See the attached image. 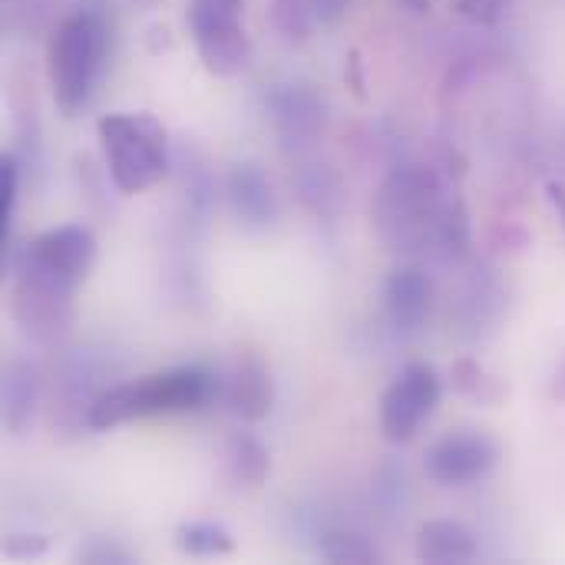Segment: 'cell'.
<instances>
[{"instance_id":"6da1fadb","label":"cell","mask_w":565,"mask_h":565,"mask_svg":"<svg viewBox=\"0 0 565 565\" xmlns=\"http://www.w3.org/2000/svg\"><path fill=\"white\" fill-rule=\"evenodd\" d=\"M460 202L457 189L434 166H404L384 179L374 195V225L381 242L397 255L440 245L444 222Z\"/></svg>"},{"instance_id":"30bf717a","label":"cell","mask_w":565,"mask_h":565,"mask_svg":"<svg viewBox=\"0 0 565 565\" xmlns=\"http://www.w3.org/2000/svg\"><path fill=\"white\" fill-rule=\"evenodd\" d=\"M434 311V281L420 268H397L384 281V315L394 328L414 331Z\"/></svg>"},{"instance_id":"f1b7e54d","label":"cell","mask_w":565,"mask_h":565,"mask_svg":"<svg viewBox=\"0 0 565 565\" xmlns=\"http://www.w3.org/2000/svg\"><path fill=\"white\" fill-rule=\"evenodd\" d=\"M142 3H156V0H142Z\"/></svg>"},{"instance_id":"d4e9b609","label":"cell","mask_w":565,"mask_h":565,"mask_svg":"<svg viewBox=\"0 0 565 565\" xmlns=\"http://www.w3.org/2000/svg\"><path fill=\"white\" fill-rule=\"evenodd\" d=\"M348 3H351V0H311V10H315V17H318L321 23H334V20L344 13Z\"/></svg>"},{"instance_id":"9c48e42d","label":"cell","mask_w":565,"mask_h":565,"mask_svg":"<svg viewBox=\"0 0 565 565\" xmlns=\"http://www.w3.org/2000/svg\"><path fill=\"white\" fill-rule=\"evenodd\" d=\"M222 401L245 424L268 417V411L275 404V381H271V367L265 364V358L258 351H252V348L238 351V358L232 361V367L222 381Z\"/></svg>"},{"instance_id":"44dd1931","label":"cell","mask_w":565,"mask_h":565,"mask_svg":"<svg viewBox=\"0 0 565 565\" xmlns=\"http://www.w3.org/2000/svg\"><path fill=\"white\" fill-rule=\"evenodd\" d=\"M76 559L79 563H129L132 556L119 543H113L106 536H89L86 543H79Z\"/></svg>"},{"instance_id":"d6986e66","label":"cell","mask_w":565,"mask_h":565,"mask_svg":"<svg viewBox=\"0 0 565 565\" xmlns=\"http://www.w3.org/2000/svg\"><path fill=\"white\" fill-rule=\"evenodd\" d=\"M311 20H315L311 0H271V23L288 43L305 40L311 30Z\"/></svg>"},{"instance_id":"7402d4cb","label":"cell","mask_w":565,"mask_h":565,"mask_svg":"<svg viewBox=\"0 0 565 565\" xmlns=\"http://www.w3.org/2000/svg\"><path fill=\"white\" fill-rule=\"evenodd\" d=\"M17 162L13 156H3L0 162V192H3V242H7V232H10V218H13V202H17Z\"/></svg>"},{"instance_id":"3957f363","label":"cell","mask_w":565,"mask_h":565,"mask_svg":"<svg viewBox=\"0 0 565 565\" xmlns=\"http://www.w3.org/2000/svg\"><path fill=\"white\" fill-rule=\"evenodd\" d=\"M109 179L122 195H139L169 172L166 126L152 113H109L96 122Z\"/></svg>"},{"instance_id":"2e32d148","label":"cell","mask_w":565,"mask_h":565,"mask_svg":"<svg viewBox=\"0 0 565 565\" xmlns=\"http://www.w3.org/2000/svg\"><path fill=\"white\" fill-rule=\"evenodd\" d=\"M175 546L185 556H199V559H215V556H232L235 553L232 533L222 523H212V520L182 523L175 530Z\"/></svg>"},{"instance_id":"7a4b0ae2","label":"cell","mask_w":565,"mask_h":565,"mask_svg":"<svg viewBox=\"0 0 565 565\" xmlns=\"http://www.w3.org/2000/svg\"><path fill=\"white\" fill-rule=\"evenodd\" d=\"M215 394H218V381L205 367H195V364L169 367L159 374H142L136 381H126L96 394V401L86 411V427L103 434V430H116L142 417L199 411Z\"/></svg>"},{"instance_id":"484cf974","label":"cell","mask_w":565,"mask_h":565,"mask_svg":"<svg viewBox=\"0 0 565 565\" xmlns=\"http://www.w3.org/2000/svg\"><path fill=\"white\" fill-rule=\"evenodd\" d=\"M546 199H550V205H553V212L559 215V225L565 228V185L563 182H546Z\"/></svg>"},{"instance_id":"8fae6325","label":"cell","mask_w":565,"mask_h":565,"mask_svg":"<svg viewBox=\"0 0 565 565\" xmlns=\"http://www.w3.org/2000/svg\"><path fill=\"white\" fill-rule=\"evenodd\" d=\"M225 189H228V202L235 209V215L252 225V228H265L271 225V218L278 215V202H275V192H271V182L265 179V172L255 166V162H238L232 166L228 179H225Z\"/></svg>"},{"instance_id":"cb8c5ba5","label":"cell","mask_w":565,"mask_h":565,"mask_svg":"<svg viewBox=\"0 0 565 565\" xmlns=\"http://www.w3.org/2000/svg\"><path fill=\"white\" fill-rule=\"evenodd\" d=\"M344 79H348V86L354 89V96H358V99H367V89H364V63H361V53H358V50H351V53H348Z\"/></svg>"},{"instance_id":"5b68a950","label":"cell","mask_w":565,"mask_h":565,"mask_svg":"<svg viewBox=\"0 0 565 565\" xmlns=\"http://www.w3.org/2000/svg\"><path fill=\"white\" fill-rule=\"evenodd\" d=\"M96 262V235L86 225H56L40 232L20 255L17 281L73 298Z\"/></svg>"},{"instance_id":"277c9868","label":"cell","mask_w":565,"mask_h":565,"mask_svg":"<svg viewBox=\"0 0 565 565\" xmlns=\"http://www.w3.org/2000/svg\"><path fill=\"white\" fill-rule=\"evenodd\" d=\"M103 53L106 33L96 13H70L53 26L46 40V76L53 103L63 116H73L89 103Z\"/></svg>"},{"instance_id":"5bb4252c","label":"cell","mask_w":565,"mask_h":565,"mask_svg":"<svg viewBox=\"0 0 565 565\" xmlns=\"http://www.w3.org/2000/svg\"><path fill=\"white\" fill-rule=\"evenodd\" d=\"M3 427L20 437L33 424L36 411V371L26 361H10L3 367Z\"/></svg>"},{"instance_id":"ba28073f","label":"cell","mask_w":565,"mask_h":565,"mask_svg":"<svg viewBox=\"0 0 565 565\" xmlns=\"http://www.w3.org/2000/svg\"><path fill=\"white\" fill-rule=\"evenodd\" d=\"M500 463V444L477 427L444 434L424 457V470L440 487H470L490 477Z\"/></svg>"},{"instance_id":"52a82bcc","label":"cell","mask_w":565,"mask_h":565,"mask_svg":"<svg viewBox=\"0 0 565 565\" xmlns=\"http://www.w3.org/2000/svg\"><path fill=\"white\" fill-rule=\"evenodd\" d=\"M440 377L427 361H411L381 394L377 424L387 444H411L440 404Z\"/></svg>"},{"instance_id":"8992f818","label":"cell","mask_w":565,"mask_h":565,"mask_svg":"<svg viewBox=\"0 0 565 565\" xmlns=\"http://www.w3.org/2000/svg\"><path fill=\"white\" fill-rule=\"evenodd\" d=\"M185 20L209 73L238 76L252 63V40L242 26L245 0H185Z\"/></svg>"},{"instance_id":"4316f807","label":"cell","mask_w":565,"mask_h":565,"mask_svg":"<svg viewBox=\"0 0 565 565\" xmlns=\"http://www.w3.org/2000/svg\"><path fill=\"white\" fill-rule=\"evenodd\" d=\"M550 397H553V401H563L565 404V361H563V367L556 371L553 384H550Z\"/></svg>"},{"instance_id":"7c38bea8","label":"cell","mask_w":565,"mask_h":565,"mask_svg":"<svg viewBox=\"0 0 565 565\" xmlns=\"http://www.w3.org/2000/svg\"><path fill=\"white\" fill-rule=\"evenodd\" d=\"M480 556V543L470 526L457 520H427L417 536V559L430 565H467Z\"/></svg>"},{"instance_id":"603a6c76","label":"cell","mask_w":565,"mask_h":565,"mask_svg":"<svg viewBox=\"0 0 565 565\" xmlns=\"http://www.w3.org/2000/svg\"><path fill=\"white\" fill-rule=\"evenodd\" d=\"M46 553V540L36 533H13L3 540V556L10 559H36Z\"/></svg>"},{"instance_id":"9a60e30c","label":"cell","mask_w":565,"mask_h":565,"mask_svg":"<svg viewBox=\"0 0 565 565\" xmlns=\"http://www.w3.org/2000/svg\"><path fill=\"white\" fill-rule=\"evenodd\" d=\"M450 387L463 401L480 404V407H497L510 394L507 384L497 374H490L477 358H457L454 361V367H450Z\"/></svg>"},{"instance_id":"4fadbf2b","label":"cell","mask_w":565,"mask_h":565,"mask_svg":"<svg viewBox=\"0 0 565 565\" xmlns=\"http://www.w3.org/2000/svg\"><path fill=\"white\" fill-rule=\"evenodd\" d=\"M268 473H271V454L258 437L238 430L225 440L222 477L232 490H258L268 480Z\"/></svg>"},{"instance_id":"ffe728a7","label":"cell","mask_w":565,"mask_h":565,"mask_svg":"<svg viewBox=\"0 0 565 565\" xmlns=\"http://www.w3.org/2000/svg\"><path fill=\"white\" fill-rule=\"evenodd\" d=\"M510 3H513V0H450V7H454L463 20L480 23V26L500 23V17L510 10Z\"/></svg>"},{"instance_id":"ac0fdd59","label":"cell","mask_w":565,"mask_h":565,"mask_svg":"<svg viewBox=\"0 0 565 565\" xmlns=\"http://www.w3.org/2000/svg\"><path fill=\"white\" fill-rule=\"evenodd\" d=\"M321 559L328 563H354V565H367L377 563V550L358 536V533H344V530H334V533H324L321 546H318Z\"/></svg>"},{"instance_id":"e0dca14e","label":"cell","mask_w":565,"mask_h":565,"mask_svg":"<svg viewBox=\"0 0 565 565\" xmlns=\"http://www.w3.org/2000/svg\"><path fill=\"white\" fill-rule=\"evenodd\" d=\"M275 119H278V126H285V132L305 136V132H315L318 129L321 106L305 89H285V93L275 96Z\"/></svg>"},{"instance_id":"83f0119b","label":"cell","mask_w":565,"mask_h":565,"mask_svg":"<svg viewBox=\"0 0 565 565\" xmlns=\"http://www.w3.org/2000/svg\"><path fill=\"white\" fill-rule=\"evenodd\" d=\"M397 3L407 7V10H414V13H427L434 7V0H397Z\"/></svg>"}]
</instances>
